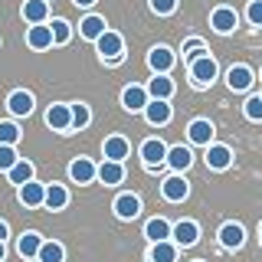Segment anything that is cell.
<instances>
[{
    "label": "cell",
    "mask_w": 262,
    "mask_h": 262,
    "mask_svg": "<svg viewBox=\"0 0 262 262\" xmlns=\"http://www.w3.org/2000/svg\"><path fill=\"white\" fill-rule=\"evenodd\" d=\"M259 98H262V95H259Z\"/></svg>",
    "instance_id": "cell-44"
},
{
    "label": "cell",
    "mask_w": 262,
    "mask_h": 262,
    "mask_svg": "<svg viewBox=\"0 0 262 262\" xmlns=\"http://www.w3.org/2000/svg\"><path fill=\"white\" fill-rule=\"evenodd\" d=\"M187 66H190V79L196 82V85H210V82L216 79V59H213L210 53L196 56V59L187 62Z\"/></svg>",
    "instance_id": "cell-2"
},
{
    "label": "cell",
    "mask_w": 262,
    "mask_h": 262,
    "mask_svg": "<svg viewBox=\"0 0 262 262\" xmlns=\"http://www.w3.org/2000/svg\"><path fill=\"white\" fill-rule=\"evenodd\" d=\"M210 27L220 33V36H226V33H233L236 27H239V13L233 10V7H216L210 16Z\"/></svg>",
    "instance_id": "cell-4"
},
{
    "label": "cell",
    "mask_w": 262,
    "mask_h": 262,
    "mask_svg": "<svg viewBox=\"0 0 262 262\" xmlns=\"http://www.w3.org/2000/svg\"><path fill=\"white\" fill-rule=\"evenodd\" d=\"M147 66H151V72H170L174 69V53L167 46H154L147 53Z\"/></svg>",
    "instance_id": "cell-15"
},
{
    "label": "cell",
    "mask_w": 262,
    "mask_h": 262,
    "mask_svg": "<svg viewBox=\"0 0 262 262\" xmlns=\"http://www.w3.org/2000/svg\"><path fill=\"white\" fill-rule=\"evenodd\" d=\"M39 246H43V236H39V233H23L20 243H16V252H20L23 259H36Z\"/></svg>",
    "instance_id": "cell-28"
},
{
    "label": "cell",
    "mask_w": 262,
    "mask_h": 262,
    "mask_svg": "<svg viewBox=\"0 0 262 262\" xmlns=\"http://www.w3.org/2000/svg\"><path fill=\"white\" fill-rule=\"evenodd\" d=\"M164 164H167L170 170H177V174H184V170L193 164V154H190V147H184V144H177V147H167V158H164Z\"/></svg>",
    "instance_id": "cell-11"
},
{
    "label": "cell",
    "mask_w": 262,
    "mask_h": 262,
    "mask_svg": "<svg viewBox=\"0 0 262 262\" xmlns=\"http://www.w3.org/2000/svg\"><path fill=\"white\" fill-rule=\"evenodd\" d=\"M161 193H164V200L180 203V200H187V193H190V184H187V180L174 170V174H170V177L161 184Z\"/></svg>",
    "instance_id": "cell-5"
},
{
    "label": "cell",
    "mask_w": 262,
    "mask_h": 262,
    "mask_svg": "<svg viewBox=\"0 0 262 262\" xmlns=\"http://www.w3.org/2000/svg\"><path fill=\"white\" fill-rule=\"evenodd\" d=\"M187 135H190L193 144H203V147H207L213 141V135H216V128H213V121H207V118H196V121H190Z\"/></svg>",
    "instance_id": "cell-17"
},
{
    "label": "cell",
    "mask_w": 262,
    "mask_h": 262,
    "mask_svg": "<svg viewBox=\"0 0 262 262\" xmlns=\"http://www.w3.org/2000/svg\"><path fill=\"white\" fill-rule=\"evenodd\" d=\"M259 243H262V236H259Z\"/></svg>",
    "instance_id": "cell-42"
},
{
    "label": "cell",
    "mask_w": 262,
    "mask_h": 262,
    "mask_svg": "<svg viewBox=\"0 0 262 262\" xmlns=\"http://www.w3.org/2000/svg\"><path fill=\"white\" fill-rule=\"evenodd\" d=\"M16 161H20V154H16V144H0V170H10Z\"/></svg>",
    "instance_id": "cell-35"
},
{
    "label": "cell",
    "mask_w": 262,
    "mask_h": 262,
    "mask_svg": "<svg viewBox=\"0 0 262 262\" xmlns=\"http://www.w3.org/2000/svg\"><path fill=\"white\" fill-rule=\"evenodd\" d=\"M49 33H53V46H66L72 39V27L66 20H53L49 23Z\"/></svg>",
    "instance_id": "cell-32"
},
{
    "label": "cell",
    "mask_w": 262,
    "mask_h": 262,
    "mask_svg": "<svg viewBox=\"0 0 262 262\" xmlns=\"http://www.w3.org/2000/svg\"><path fill=\"white\" fill-rule=\"evenodd\" d=\"M170 239H174L177 246H193L196 239H200V226H196L193 220H180L177 226H170Z\"/></svg>",
    "instance_id": "cell-7"
},
{
    "label": "cell",
    "mask_w": 262,
    "mask_h": 262,
    "mask_svg": "<svg viewBox=\"0 0 262 262\" xmlns=\"http://www.w3.org/2000/svg\"><path fill=\"white\" fill-rule=\"evenodd\" d=\"M23 131L13 125V121H0V144H16Z\"/></svg>",
    "instance_id": "cell-34"
},
{
    "label": "cell",
    "mask_w": 262,
    "mask_h": 262,
    "mask_svg": "<svg viewBox=\"0 0 262 262\" xmlns=\"http://www.w3.org/2000/svg\"><path fill=\"white\" fill-rule=\"evenodd\" d=\"M151 10L158 16H170L177 10V0H151Z\"/></svg>",
    "instance_id": "cell-37"
},
{
    "label": "cell",
    "mask_w": 262,
    "mask_h": 262,
    "mask_svg": "<svg viewBox=\"0 0 262 262\" xmlns=\"http://www.w3.org/2000/svg\"><path fill=\"white\" fill-rule=\"evenodd\" d=\"M121 105H125L128 112H141L147 105V89L144 85H128L125 92H121Z\"/></svg>",
    "instance_id": "cell-24"
},
{
    "label": "cell",
    "mask_w": 262,
    "mask_h": 262,
    "mask_svg": "<svg viewBox=\"0 0 262 262\" xmlns=\"http://www.w3.org/2000/svg\"><path fill=\"white\" fill-rule=\"evenodd\" d=\"M144 236H147V239H151V243L170 239V223H167V220H164V216H151V220H147V223H144Z\"/></svg>",
    "instance_id": "cell-26"
},
{
    "label": "cell",
    "mask_w": 262,
    "mask_h": 262,
    "mask_svg": "<svg viewBox=\"0 0 262 262\" xmlns=\"http://www.w3.org/2000/svg\"><path fill=\"white\" fill-rule=\"evenodd\" d=\"M7 236H10V229H7V223H4V220H0V239L7 243Z\"/></svg>",
    "instance_id": "cell-39"
},
{
    "label": "cell",
    "mask_w": 262,
    "mask_h": 262,
    "mask_svg": "<svg viewBox=\"0 0 262 262\" xmlns=\"http://www.w3.org/2000/svg\"><path fill=\"white\" fill-rule=\"evenodd\" d=\"M131 154V144H128V138H121V135H112V138H105V161H125Z\"/></svg>",
    "instance_id": "cell-22"
},
{
    "label": "cell",
    "mask_w": 262,
    "mask_h": 262,
    "mask_svg": "<svg viewBox=\"0 0 262 262\" xmlns=\"http://www.w3.org/2000/svg\"><path fill=\"white\" fill-rule=\"evenodd\" d=\"M46 125L53 128V131H69V125H72V112H69V105H49V112H46Z\"/></svg>",
    "instance_id": "cell-16"
},
{
    "label": "cell",
    "mask_w": 262,
    "mask_h": 262,
    "mask_svg": "<svg viewBox=\"0 0 262 262\" xmlns=\"http://www.w3.org/2000/svg\"><path fill=\"white\" fill-rule=\"evenodd\" d=\"M144 118H147V125H167L170 121V115H174V108H170V102L167 98H147V105H144Z\"/></svg>",
    "instance_id": "cell-3"
},
{
    "label": "cell",
    "mask_w": 262,
    "mask_h": 262,
    "mask_svg": "<svg viewBox=\"0 0 262 262\" xmlns=\"http://www.w3.org/2000/svg\"><path fill=\"white\" fill-rule=\"evenodd\" d=\"M4 259H7V243L0 239V262H4Z\"/></svg>",
    "instance_id": "cell-41"
},
{
    "label": "cell",
    "mask_w": 262,
    "mask_h": 262,
    "mask_svg": "<svg viewBox=\"0 0 262 262\" xmlns=\"http://www.w3.org/2000/svg\"><path fill=\"white\" fill-rule=\"evenodd\" d=\"M27 46H30V49H49V46H53L49 23H33V27L27 30Z\"/></svg>",
    "instance_id": "cell-14"
},
{
    "label": "cell",
    "mask_w": 262,
    "mask_h": 262,
    "mask_svg": "<svg viewBox=\"0 0 262 262\" xmlns=\"http://www.w3.org/2000/svg\"><path fill=\"white\" fill-rule=\"evenodd\" d=\"M7 108H10V115H16V118L33 115V95L27 92V89H16V92L7 98Z\"/></svg>",
    "instance_id": "cell-20"
},
{
    "label": "cell",
    "mask_w": 262,
    "mask_h": 262,
    "mask_svg": "<svg viewBox=\"0 0 262 262\" xmlns=\"http://www.w3.org/2000/svg\"><path fill=\"white\" fill-rule=\"evenodd\" d=\"M43 196H46V184H39L36 177L20 184V203L23 207H43Z\"/></svg>",
    "instance_id": "cell-8"
},
{
    "label": "cell",
    "mask_w": 262,
    "mask_h": 262,
    "mask_svg": "<svg viewBox=\"0 0 262 262\" xmlns=\"http://www.w3.org/2000/svg\"><path fill=\"white\" fill-rule=\"evenodd\" d=\"M95 177L102 180L105 187H115V184H121V180H125V167H121V161H102L95 167Z\"/></svg>",
    "instance_id": "cell-10"
},
{
    "label": "cell",
    "mask_w": 262,
    "mask_h": 262,
    "mask_svg": "<svg viewBox=\"0 0 262 262\" xmlns=\"http://www.w3.org/2000/svg\"><path fill=\"white\" fill-rule=\"evenodd\" d=\"M102 33H105V20H102V16H95V13L85 16V20L79 23V36H82V39H92V43H95Z\"/></svg>",
    "instance_id": "cell-29"
},
{
    "label": "cell",
    "mask_w": 262,
    "mask_h": 262,
    "mask_svg": "<svg viewBox=\"0 0 262 262\" xmlns=\"http://www.w3.org/2000/svg\"><path fill=\"white\" fill-rule=\"evenodd\" d=\"M69 112H72V125L69 128H85L89 121H92V112H89V105H82V102H76V105H69Z\"/></svg>",
    "instance_id": "cell-33"
},
{
    "label": "cell",
    "mask_w": 262,
    "mask_h": 262,
    "mask_svg": "<svg viewBox=\"0 0 262 262\" xmlns=\"http://www.w3.org/2000/svg\"><path fill=\"white\" fill-rule=\"evenodd\" d=\"M66 203H69V190H66L62 184H49V187H46V196H43V207H49V210H62Z\"/></svg>",
    "instance_id": "cell-27"
},
{
    "label": "cell",
    "mask_w": 262,
    "mask_h": 262,
    "mask_svg": "<svg viewBox=\"0 0 262 262\" xmlns=\"http://www.w3.org/2000/svg\"><path fill=\"white\" fill-rule=\"evenodd\" d=\"M246 16H249L252 27H262V0H252L249 10H246Z\"/></svg>",
    "instance_id": "cell-38"
},
{
    "label": "cell",
    "mask_w": 262,
    "mask_h": 262,
    "mask_svg": "<svg viewBox=\"0 0 262 262\" xmlns=\"http://www.w3.org/2000/svg\"><path fill=\"white\" fill-rule=\"evenodd\" d=\"M196 262H203V259H196Z\"/></svg>",
    "instance_id": "cell-43"
},
{
    "label": "cell",
    "mask_w": 262,
    "mask_h": 262,
    "mask_svg": "<svg viewBox=\"0 0 262 262\" xmlns=\"http://www.w3.org/2000/svg\"><path fill=\"white\" fill-rule=\"evenodd\" d=\"M69 177L76 180V184H92L95 180V164L89 158H76L69 164Z\"/></svg>",
    "instance_id": "cell-23"
},
{
    "label": "cell",
    "mask_w": 262,
    "mask_h": 262,
    "mask_svg": "<svg viewBox=\"0 0 262 262\" xmlns=\"http://www.w3.org/2000/svg\"><path fill=\"white\" fill-rule=\"evenodd\" d=\"M95 46H98V56H102V59H108V62H118L121 53H125V39H121L115 30H105L102 36L95 39Z\"/></svg>",
    "instance_id": "cell-1"
},
{
    "label": "cell",
    "mask_w": 262,
    "mask_h": 262,
    "mask_svg": "<svg viewBox=\"0 0 262 262\" xmlns=\"http://www.w3.org/2000/svg\"><path fill=\"white\" fill-rule=\"evenodd\" d=\"M243 112H246V118H249V121H262V98L252 95L249 102L243 105Z\"/></svg>",
    "instance_id": "cell-36"
},
{
    "label": "cell",
    "mask_w": 262,
    "mask_h": 262,
    "mask_svg": "<svg viewBox=\"0 0 262 262\" xmlns=\"http://www.w3.org/2000/svg\"><path fill=\"white\" fill-rule=\"evenodd\" d=\"M33 174H36V170H33V164H30V161H23V158L16 161L10 170H7L10 184H16V187H20V184H27V180H33Z\"/></svg>",
    "instance_id": "cell-30"
},
{
    "label": "cell",
    "mask_w": 262,
    "mask_h": 262,
    "mask_svg": "<svg viewBox=\"0 0 262 262\" xmlns=\"http://www.w3.org/2000/svg\"><path fill=\"white\" fill-rule=\"evenodd\" d=\"M243 243H246V229H243L239 223L220 226V246H223V249H239Z\"/></svg>",
    "instance_id": "cell-18"
},
{
    "label": "cell",
    "mask_w": 262,
    "mask_h": 262,
    "mask_svg": "<svg viewBox=\"0 0 262 262\" xmlns=\"http://www.w3.org/2000/svg\"><path fill=\"white\" fill-rule=\"evenodd\" d=\"M138 213H141V200H138L135 193H121L118 200H115V216L118 220H135Z\"/></svg>",
    "instance_id": "cell-21"
},
{
    "label": "cell",
    "mask_w": 262,
    "mask_h": 262,
    "mask_svg": "<svg viewBox=\"0 0 262 262\" xmlns=\"http://www.w3.org/2000/svg\"><path fill=\"white\" fill-rule=\"evenodd\" d=\"M174 95V79L167 76V72H154V79L147 82V98H167Z\"/></svg>",
    "instance_id": "cell-13"
},
{
    "label": "cell",
    "mask_w": 262,
    "mask_h": 262,
    "mask_svg": "<svg viewBox=\"0 0 262 262\" xmlns=\"http://www.w3.org/2000/svg\"><path fill=\"white\" fill-rule=\"evenodd\" d=\"M141 158H144V167H161L164 158H167V144L161 141V138H147V141L141 144Z\"/></svg>",
    "instance_id": "cell-6"
},
{
    "label": "cell",
    "mask_w": 262,
    "mask_h": 262,
    "mask_svg": "<svg viewBox=\"0 0 262 262\" xmlns=\"http://www.w3.org/2000/svg\"><path fill=\"white\" fill-rule=\"evenodd\" d=\"M20 13H23V20H27L30 27L33 23H46L49 20V0H27Z\"/></svg>",
    "instance_id": "cell-19"
},
{
    "label": "cell",
    "mask_w": 262,
    "mask_h": 262,
    "mask_svg": "<svg viewBox=\"0 0 262 262\" xmlns=\"http://www.w3.org/2000/svg\"><path fill=\"white\" fill-rule=\"evenodd\" d=\"M252 82H256V76H252L249 66H233V69L226 72V85L233 89V92H246Z\"/></svg>",
    "instance_id": "cell-12"
},
{
    "label": "cell",
    "mask_w": 262,
    "mask_h": 262,
    "mask_svg": "<svg viewBox=\"0 0 262 262\" xmlns=\"http://www.w3.org/2000/svg\"><path fill=\"white\" fill-rule=\"evenodd\" d=\"M229 164H233V151H229L226 144H207V167L210 170H226Z\"/></svg>",
    "instance_id": "cell-9"
},
{
    "label": "cell",
    "mask_w": 262,
    "mask_h": 262,
    "mask_svg": "<svg viewBox=\"0 0 262 262\" xmlns=\"http://www.w3.org/2000/svg\"><path fill=\"white\" fill-rule=\"evenodd\" d=\"M72 4H76V7H92L95 0H72Z\"/></svg>",
    "instance_id": "cell-40"
},
{
    "label": "cell",
    "mask_w": 262,
    "mask_h": 262,
    "mask_svg": "<svg viewBox=\"0 0 262 262\" xmlns=\"http://www.w3.org/2000/svg\"><path fill=\"white\" fill-rule=\"evenodd\" d=\"M177 249H180V246L174 239L151 243V262H177Z\"/></svg>",
    "instance_id": "cell-25"
},
{
    "label": "cell",
    "mask_w": 262,
    "mask_h": 262,
    "mask_svg": "<svg viewBox=\"0 0 262 262\" xmlns=\"http://www.w3.org/2000/svg\"><path fill=\"white\" fill-rule=\"evenodd\" d=\"M36 259L39 262H62L66 259V249H62V246L59 243H53V239H43V246H39V252H36Z\"/></svg>",
    "instance_id": "cell-31"
}]
</instances>
